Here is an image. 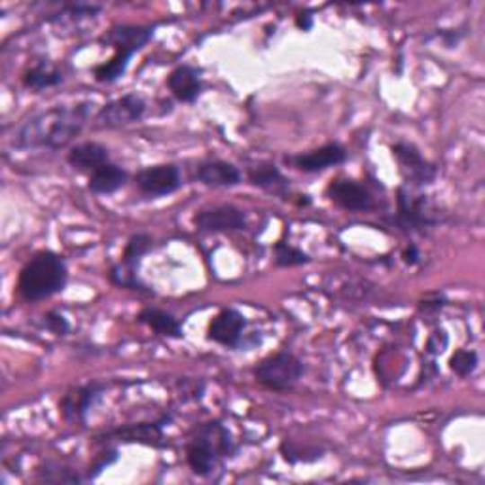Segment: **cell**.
<instances>
[{
    "label": "cell",
    "instance_id": "7a4b0ae2",
    "mask_svg": "<svg viewBox=\"0 0 485 485\" xmlns=\"http://www.w3.org/2000/svg\"><path fill=\"white\" fill-rule=\"evenodd\" d=\"M68 281L65 258L54 251H40L22 268L17 294L25 302H42L63 292Z\"/></svg>",
    "mask_w": 485,
    "mask_h": 485
},
{
    "label": "cell",
    "instance_id": "ffe728a7",
    "mask_svg": "<svg viewBox=\"0 0 485 485\" xmlns=\"http://www.w3.org/2000/svg\"><path fill=\"white\" fill-rule=\"evenodd\" d=\"M247 177L252 186L275 196H285L290 188V181L283 175L281 169L269 162H260L249 167Z\"/></svg>",
    "mask_w": 485,
    "mask_h": 485
},
{
    "label": "cell",
    "instance_id": "d590c367",
    "mask_svg": "<svg viewBox=\"0 0 485 485\" xmlns=\"http://www.w3.org/2000/svg\"><path fill=\"white\" fill-rule=\"evenodd\" d=\"M436 39L442 40V44H444L445 48H455V46L461 42L463 34L457 32V31L454 32V31H449V29H442V31L436 32Z\"/></svg>",
    "mask_w": 485,
    "mask_h": 485
},
{
    "label": "cell",
    "instance_id": "9a60e30c",
    "mask_svg": "<svg viewBox=\"0 0 485 485\" xmlns=\"http://www.w3.org/2000/svg\"><path fill=\"white\" fill-rule=\"evenodd\" d=\"M155 34L154 25H114L101 37V44L114 48V51H128L135 56Z\"/></svg>",
    "mask_w": 485,
    "mask_h": 485
},
{
    "label": "cell",
    "instance_id": "52a82bcc",
    "mask_svg": "<svg viewBox=\"0 0 485 485\" xmlns=\"http://www.w3.org/2000/svg\"><path fill=\"white\" fill-rule=\"evenodd\" d=\"M146 114V101L137 93H126L110 102L95 116L97 129H119L141 121Z\"/></svg>",
    "mask_w": 485,
    "mask_h": 485
},
{
    "label": "cell",
    "instance_id": "e575fe53",
    "mask_svg": "<svg viewBox=\"0 0 485 485\" xmlns=\"http://www.w3.org/2000/svg\"><path fill=\"white\" fill-rule=\"evenodd\" d=\"M402 262L410 268L418 266L421 262V252H419V247L415 245V242H410V245L404 249L402 252Z\"/></svg>",
    "mask_w": 485,
    "mask_h": 485
},
{
    "label": "cell",
    "instance_id": "1f68e13d",
    "mask_svg": "<svg viewBox=\"0 0 485 485\" xmlns=\"http://www.w3.org/2000/svg\"><path fill=\"white\" fill-rule=\"evenodd\" d=\"M42 326L54 336H66L71 332V322L59 311H48V313H44Z\"/></svg>",
    "mask_w": 485,
    "mask_h": 485
},
{
    "label": "cell",
    "instance_id": "484cf974",
    "mask_svg": "<svg viewBox=\"0 0 485 485\" xmlns=\"http://www.w3.org/2000/svg\"><path fill=\"white\" fill-rule=\"evenodd\" d=\"M37 480L44 483H84L85 478L61 461H46L37 469Z\"/></svg>",
    "mask_w": 485,
    "mask_h": 485
},
{
    "label": "cell",
    "instance_id": "4316f807",
    "mask_svg": "<svg viewBox=\"0 0 485 485\" xmlns=\"http://www.w3.org/2000/svg\"><path fill=\"white\" fill-rule=\"evenodd\" d=\"M131 59L133 56L126 54V51H114V56L109 61L101 63L93 68L95 80L101 84H116L119 78L126 76Z\"/></svg>",
    "mask_w": 485,
    "mask_h": 485
},
{
    "label": "cell",
    "instance_id": "6da1fadb",
    "mask_svg": "<svg viewBox=\"0 0 485 485\" xmlns=\"http://www.w3.org/2000/svg\"><path fill=\"white\" fill-rule=\"evenodd\" d=\"M92 114L93 102L90 101L34 112L15 128L12 145L17 150H61L84 131Z\"/></svg>",
    "mask_w": 485,
    "mask_h": 485
},
{
    "label": "cell",
    "instance_id": "4dcf8cb0",
    "mask_svg": "<svg viewBox=\"0 0 485 485\" xmlns=\"http://www.w3.org/2000/svg\"><path fill=\"white\" fill-rule=\"evenodd\" d=\"M118 459H119L118 449H116V447H107L105 452H101V454L95 457V461L90 464V469L85 471V474H84L85 481H93V480H97L102 472H105L107 469H110V466H112L114 463H118Z\"/></svg>",
    "mask_w": 485,
    "mask_h": 485
},
{
    "label": "cell",
    "instance_id": "30bf717a",
    "mask_svg": "<svg viewBox=\"0 0 485 485\" xmlns=\"http://www.w3.org/2000/svg\"><path fill=\"white\" fill-rule=\"evenodd\" d=\"M171 415H163L158 421H146V423H133V425H121L112 428L99 438L97 442H119V444H143L150 447H165V435L163 428L171 423Z\"/></svg>",
    "mask_w": 485,
    "mask_h": 485
},
{
    "label": "cell",
    "instance_id": "5b68a950",
    "mask_svg": "<svg viewBox=\"0 0 485 485\" xmlns=\"http://www.w3.org/2000/svg\"><path fill=\"white\" fill-rule=\"evenodd\" d=\"M107 392V385L101 381H90L85 385L68 389L59 401L61 418L68 423H85L90 413L102 402V396Z\"/></svg>",
    "mask_w": 485,
    "mask_h": 485
},
{
    "label": "cell",
    "instance_id": "d4e9b609",
    "mask_svg": "<svg viewBox=\"0 0 485 485\" xmlns=\"http://www.w3.org/2000/svg\"><path fill=\"white\" fill-rule=\"evenodd\" d=\"M152 247H154V237L150 234L146 232L133 234L126 242L124 252H121L119 264L138 271V266H141L143 258L152 251Z\"/></svg>",
    "mask_w": 485,
    "mask_h": 485
},
{
    "label": "cell",
    "instance_id": "d6986e66",
    "mask_svg": "<svg viewBox=\"0 0 485 485\" xmlns=\"http://www.w3.org/2000/svg\"><path fill=\"white\" fill-rule=\"evenodd\" d=\"M129 181V172L112 162L95 169L88 179V190L97 196H110L124 188Z\"/></svg>",
    "mask_w": 485,
    "mask_h": 485
},
{
    "label": "cell",
    "instance_id": "83f0119b",
    "mask_svg": "<svg viewBox=\"0 0 485 485\" xmlns=\"http://www.w3.org/2000/svg\"><path fill=\"white\" fill-rule=\"evenodd\" d=\"M273 262L277 268H296L311 262V256L287 241H277L273 247Z\"/></svg>",
    "mask_w": 485,
    "mask_h": 485
},
{
    "label": "cell",
    "instance_id": "7c38bea8",
    "mask_svg": "<svg viewBox=\"0 0 485 485\" xmlns=\"http://www.w3.org/2000/svg\"><path fill=\"white\" fill-rule=\"evenodd\" d=\"M326 196L343 211L364 213L374 209V198L366 186L349 179H336L326 186Z\"/></svg>",
    "mask_w": 485,
    "mask_h": 485
},
{
    "label": "cell",
    "instance_id": "603a6c76",
    "mask_svg": "<svg viewBox=\"0 0 485 485\" xmlns=\"http://www.w3.org/2000/svg\"><path fill=\"white\" fill-rule=\"evenodd\" d=\"M102 10L101 4H90V3H73V4H63L59 12L51 13L48 17V23L56 27H65V25H78L80 22L93 20L97 13Z\"/></svg>",
    "mask_w": 485,
    "mask_h": 485
},
{
    "label": "cell",
    "instance_id": "f1b7e54d",
    "mask_svg": "<svg viewBox=\"0 0 485 485\" xmlns=\"http://www.w3.org/2000/svg\"><path fill=\"white\" fill-rule=\"evenodd\" d=\"M109 281L119 288H128L133 292H141V294H154L138 277V271L129 269L126 266H121L119 262L114 264L109 271Z\"/></svg>",
    "mask_w": 485,
    "mask_h": 485
},
{
    "label": "cell",
    "instance_id": "2e32d148",
    "mask_svg": "<svg viewBox=\"0 0 485 485\" xmlns=\"http://www.w3.org/2000/svg\"><path fill=\"white\" fill-rule=\"evenodd\" d=\"M167 88L177 101L192 105L203 92L201 73L192 65H179L167 76Z\"/></svg>",
    "mask_w": 485,
    "mask_h": 485
},
{
    "label": "cell",
    "instance_id": "277c9868",
    "mask_svg": "<svg viewBox=\"0 0 485 485\" xmlns=\"http://www.w3.org/2000/svg\"><path fill=\"white\" fill-rule=\"evenodd\" d=\"M305 372L304 362L290 351L273 353L260 360L252 375L260 387H264L271 392H287L298 385Z\"/></svg>",
    "mask_w": 485,
    "mask_h": 485
},
{
    "label": "cell",
    "instance_id": "8992f818",
    "mask_svg": "<svg viewBox=\"0 0 485 485\" xmlns=\"http://www.w3.org/2000/svg\"><path fill=\"white\" fill-rule=\"evenodd\" d=\"M194 226L205 234L245 232L249 228V218L245 211H241L235 205H209L194 215Z\"/></svg>",
    "mask_w": 485,
    "mask_h": 485
},
{
    "label": "cell",
    "instance_id": "e0dca14e",
    "mask_svg": "<svg viewBox=\"0 0 485 485\" xmlns=\"http://www.w3.org/2000/svg\"><path fill=\"white\" fill-rule=\"evenodd\" d=\"M196 179L209 188H235L241 184L242 175L239 167L224 160H205L196 167Z\"/></svg>",
    "mask_w": 485,
    "mask_h": 485
},
{
    "label": "cell",
    "instance_id": "f546056e",
    "mask_svg": "<svg viewBox=\"0 0 485 485\" xmlns=\"http://www.w3.org/2000/svg\"><path fill=\"white\" fill-rule=\"evenodd\" d=\"M480 364V357L472 349H457L449 358V370L455 372L459 377H469L476 372Z\"/></svg>",
    "mask_w": 485,
    "mask_h": 485
},
{
    "label": "cell",
    "instance_id": "cb8c5ba5",
    "mask_svg": "<svg viewBox=\"0 0 485 485\" xmlns=\"http://www.w3.org/2000/svg\"><path fill=\"white\" fill-rule=\"evenodd\" d=\"M279 454L288 464H311V463L321 461L326 454V449L321 445L302 444V442L287 438L279 444Z\"/></svg>",
    "mask_w": 485,
    "mask_h": 485
},
{
    "label": "cell",
    "instance_id": "5bb4252c",
    "mask_svg": "<svg viewBox=\"0 0 485 485\" xmlns=\"http://www.w3.org/2000/svg\"><path fill=\"white\" fill-rule=\"evenodd\" d=\"M285 160L302 172H322L326 169L345 163V160H348V150L338 143H328L304 154L287 155Z\"/></svg>",
    "mask_w": 485,
    "mask_h": 485
},
{
    "label": "cell",
    "instance_id": "ac0fdd59",
    "mask_svg": "<svg viewBox=\"0 0 485 485\" xmlns=\"http://www.w3.org/2000/svg\"><path fill=\"white\" fill-rule=\"evenodd\" d=\"M66 162L78 172H92L110 162V152L105 145L95 141H85L73 146L66 154Z\"/></svg>",
    "mask_w": 485,
    "mask_h": 485
},
{
    "label": "cell",
    "instance_id": "8fae6325",
    "mask_svg": "<svg viewBox=\"0 0 485 485\" xmlns=\"http://www.w3.org/2000/svg\"><path fill=\"white\" fill-rule=\"evenodd\" d=\"M391 152L408 182L425 186L436 179V167L423 158V154L415 145L404 141L396 143L391 146Z\"/></svg>",
    "mask_w": 485,
    "mask_h": 485
},
{
    "label": "cell",
    "instance_id": "9c48e42d",
    "mask_svg": "<svg viewBox=\"0 0 485 485\" xmlns=\"http://www.w3.org/2000/svg\"><path fill=\"white\" fill-rule=\"evenodd\" d=\"M247 326H249L247 317L242 315L241 311L226 307L209 322V328H207V340H211L228 349H245Z\"/></svg>",
    "mask_w": 485,
    "mask_h": 485
},
{
    "label": "cell",
    "instance_id": "3957f363",
    "mask_svg": "<svg viewBox=\"0 0 485 485\" xmlns=\"http://www.w3.org/2000/svg\"><path fill=\"white\" fill-rule=\"evenodd\" d=\"M237 454L232 432L220 421H207L199 425L194 436L186 444V463L196 476L209 478L220 461Z\"/></svg>",
    "mask_w": 485,
    "mask_h": 485
},
{
    "label": "cell",
    "instance_id": "44dd1931",
    "mask_svg": "<svg viewBox=\"0 0 485 485\" xmlns=\"http://www.w3.org/2000/svg\"><path fill=\"white\" fill-rule=\"evenodd\" d=\"M137 321L148 326L150 331L158 336L171 338V340L184 338L182 324L179 322V319L175 315H171L169 311H163L158 307H145V309L138 311Z\"/></svg>",
    "mask_w": 485,
    "mask_h": 485
},
{
    "label": "cell",
    "instance_id": "4fadbf2b",
    "mask_svg": "<svg viewBox=\"0 0 485 485\" xmlns=\"http://www.w3.org/2000/svg\"><path fill=\"white\" fill-rule=\"evenodd\" d=\"M396 220L408 232H421L423 228H428L436 222L428 215L425 196H413L404 186L398 188L396 192Z\"/></svg>",
    "mask_w": 485,
    "mask_h": 485
},
{
    "label": "cell",
    "instance_id": "836d02e7",
    "mask_svg": "<svg viewBox=\"0 0 485 485\" xmlns=\"http://www.w3.org/2000/svg\"><path fill=\"white\" fill-rule=\"evenodd\" d=\"M447 343H449V338L444 331H436V332H432L425 343V351L427 355L430 357H438L445 351L447 348Z\"/></svg>",
    "mask_w": 485,
    "mask_h": 485
},
{
    "label": "cell",
    "instance_id": "ba28073f",
    "mask_svg": "<svg viewBox=\"0 0 485 485\" xmlns=\"http://www.w3.org/2000/svg\"><path fill=\"white\" fill-rule=\"evenodd\" d=\"M133 182L141 194L148 198H163L182 188V172L175 163H158L135 172Z\"/></svg>",
    "mask_w": 485,
    "mask_h": 485
},
{
    "label": "cell",
    "instance_id": "8d00e7d4",
    "mask_svg": "<svg viewBox=\"0 0 485 485\" xmlns=\"http://www.w3.org/2000/svg\"><path fill=\"white\" fill-rule=\"evenodd\" d=\"M313 25H315V20H313V15H311V12H300L296 15V27L300 31L309 32L311 29H313Z\"/></svg>",
    "mask_w": 485,
    "mask_h": 485
},
{
    "label": "cell",
    "instance_id": "d6a6232c",
    "mask_svg": "<svg viewBox=\"0 0 485 485\" xmlns=\"http://www.w3.org/2000/svg\"><path fill=\"white\" fill-rule=\"evenodd\" d=\"M445 304H447V298H445L444 292H430L419 302V311L421 313L435 315L445 307Z\"/></svg>",
    "mask_w": 485,
    "mask_h": 485
},
{
    "label": "cell",
    "instance_id": "7402d4cb",
    "mask_svg": "<svg viewBox=\"0 0 485 485\" xmlns=\"http://www.w3.org/2000/svg\"><path fill=\"white\" fill-rule=\"evenodd\" d=\"M61 82H63L61 68L51 61H39L37 65L27 68L22 76V84L34 93H40L49 88H57Z\"/></svg>",
    "mask_w": 485,
    "mask_h": 485
}]
</instances>
